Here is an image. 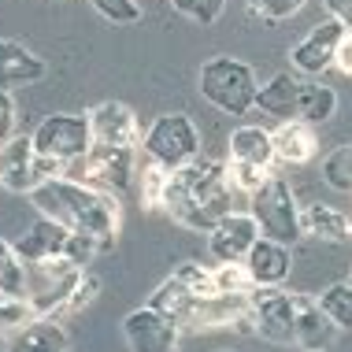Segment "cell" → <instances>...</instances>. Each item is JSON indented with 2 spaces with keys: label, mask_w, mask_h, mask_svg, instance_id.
<instances>
[{
  "label": "cell",
  "mask_w": 352,
  "mask_h": 352,
  "mask_svg": "<svg viewBox=\"0 0 352 352\" xmlns=\"http://www.w3.org/2000/svg\"><path fill=\"white\" fill-rule=\"evenodd\" d=\"M89 4L97 8L100 19H108V23H119V26L138 23V19H141V4H138V0H89Z\"/></svg>",
  "instance_id": "cell-36"
},
{
  "label": "cell",
  "mask_w": 352,
  "mask_h": 352,
  "mask_svg": "<svg viewBox=\"0 0 352 352\" xmlns=\"http://www.w3.org/2000/svg\"><path fill=\"white\" fill-rule=\"evenodd\" d=\"M178 334H182V327L148 304L134 308L122 319V338H126L130 352H175Z\"/></svg>",
  "instance_id": "cell-12"
},
{
  "label": "cell",
  "mask_w": 352,
  "mask_h": 352,
  "mask_svg": "<svg viewBox=\"0 0 352 352\" xmlns=\"http://www.w3.org/2000/svg\"><path fill=\"white\" fill-rule=\"evenodd\" d=\"M116 241H104V237H93V234H71L67 249H63V256L74 263V267L85 271V263H93L100 252H108Z\"/></svg>",
  "instance_id": "cell-31"
},
{
  "label": "cell",
  "mask_w": 352,
  "mask_h": 352,
  "mask_svg": "<svg viewBox=\"0 0 352 352\" xmlns=\"http://www.w3.org/2000/svg\"><path fill=\"white\" fill-rule=\"evenodd\" d=\"M82 267H74L67 256H56V260H41L26 267V300L34 304L37 319H52L63 304L71 300V293L82 282Z\"/></svg>",
  "instance_id": "cell-8"
},
{
  "label": "cell",
  "mask_w": 352,
  "mask_h": 352,
  "mask_svg": "<svg viewBox=\"0 0 352 352\" xmlns=\"http://www.w3.org/2000/svg\"><path fill=\"white\" fill-rule=\"evenodd\" d=\"M300 352H327V349H300Z\"/></svg>",
  "instance_id": "cell-41"
},
{
  "label": "cell",
  "mask_w": 352,
  "mask_h": 352,
  "mask_svg": "<svg viewBox=\"0 0 352 352\" xmlns=\"http://www.w3.org/2000/svg\"><path fill=\"white\" fill-rule=\"evenodd\" d=\"M322 4H327L330 19H338L345 30H352V0H322Z\"/></svg>",
  "instance_id": "cell-39"
},
{
  "label": "cell",
  "mask_w": 352,
  "mask_h": 352,
  "mask_svg": "<svg viewBox=\"0 0 352 352\" xmlns=\"http://www.w3.org/2000/svg\"><path fill=\"white\" fill-rule=\"evenodd\" d=\"M97 293H100V278H97V274H82V282H78V289H74L71 293V300L67 304H63V308L60 311H56V322H60V319H67V316H78V311H85V308H89V304L93 300H97Z\"/></svg>",
  "instance_id": "cell-33"
},
{
  "label": "cell",
  "mask_w": 352,
  "mask_h": 352,
  "mask_svg": "<svg viewBox=\"0 0 352 352\" xmlns=\"http://www.w3.org/2000/svg\"><path fill=\"white\" fill-rule=\"evenodd\" d=\"M175 352H178V349H175Z\"/></svg>",
  "instance_id": "cell-43"
},
{
  "label": "cell",
  "mask_w": 352,
  "mask_h": 352,
  "mask_svg": "<svg viewBox=\"0 0 352 352\" xmlns=\"http://www.w3.org/2000/svg\"><path fill=\"white\" fill-rule=\"evenodd\" d=\"M141 152L152 164L178 170L193 160H201V134H197L193 119L182 116V111H170V116H160L148 126L145 141H141Z\"/></svg>",
  "instance_id": "cell-7"
},
{
  "label": "cell",
  "mask_w": 352,
  "mask_h": 352,
  "mask_svg": "<svg viewBox=\"0 0 352 352\" xmlns=\"http://www.w3.org/2000/svg\"><path fill=\"white\" fill-rule=\"evenodd\" d=\"M249 322L252 334L274 345H297V308H293V293L278 285H256L249 293Z\"/></svg>",
  "instance_id": "cell-10"
},
{
  "label": "cell",
  "mask_w": 352,
  "mask_h": 352,
  "mask_svg": "<svg viewBox=\"0 0 352 352\" xmlns=\"http://www.w3.org/2000/svg\"><path fill=\"white\" fill-rule=\"evenodd\" d=\"M226 167H230V186H234V189H241L245 197H252L256 189H260V186L271 178V170L252 167V164H234V160H230Z\"/></svg>",
  "instance_id": "cell-37"
},
{
  "label": "cell",
  "mask_w": 352,
  "mask_h": 352,
  "mask_svg": "<svg viewBox=\"0 0 352 352\" xmlns=\"http://www.w3.org/2000/svg\"><path fill=\"white\" fill-rule=\"evenodd\" d=\"M63 175H67V164L37 156L30 134H15L12 141L0 145V186L12 189V193L30 197L37 186H45L49 178H63Z\"/></svg>",
  "instance_id": "cell-6"
},
{
  "label": "cell",
  "mask_w": 352,
  "mask_h": 352,
  "mask_svg": "<svg viewBox=\"0 0 352 352\" xmlns=\"http://www.w3.org/2000/svg\"><path fill=\"white\" fill-rule=\"evenodd\" d=\"M71 241V230H63L60 223H52V219H37V223L26 230L15 245L19 260L30 267V263H41V260H56V256H63V249H67Z\"/></svg>",
  "instance_id": "cell-17"
},
{
  "label": "cell",
  "mask_w": 352,
  "mask_h": 352,
  "mask_svg": "<svg viewBox=\"0 0 352 352\" xmlns=\"http://www.w3.org/2000/svg\"><path fill=\"white\" fill-rule=\"evenodd\" d=\"M230 160L234 164H252V167H271L274 160V141L271 130L263 126H241L230 134Z\"/></svg>",
  "instance_id": "cell-22"
},
{
  "label": "cell",
  "mask_w": 352,
  "mask_h": 352,
  "mask_svg": "<svg viewBox=\"0 0 352 352\" xmlns=\"http://www.w3.org/2000/svg\"><path fill=\"white\" fill-rule=\"evenodd\" d=\"M197 293L189 289V285H182L170 274L167 282H160V289L152 293V300H148V308H156V311H164L167 319H175L178 327L186 330V322H189V316H193V308H197Z\"/></svg>",
  "instance_id": "cell-23"
},
{
  "label": "cell",
  "mask_w": 352,
  "mask_h": 352,
  "mask_svg": "<svg viewBox=\"0 0 352 352\" xmlns=\"http://www.w3.org/2000/svg\"><path fill=\"white\" fill-rule=\"evenodd\" d=\"M322 182L338 193H352V145H338L322 160Z\"/></svg>",
  "instance_id": "cell-27"
},
{
  "label": "cell",
  "mask_w": 352,
  "mask_h": 352,
  "mask_svg": "<svg viewBox=\"0 0 352 352\" xmlns=\"http://www.w3.org/2000/svg\"><path fill=\"white\" fill-rule=\"evenodd\" d=\"M256 108L282 122H308V126H322L334 119L338 111V93L322 82H308L293 71H278L267 85H260Z\"/></svg>",
  "instance_id": "cell-3"
},
{
  "label": "cell",
  "mask_w": 352,
  "mask_h": 352,
  "mask_svg": "<svg viewBox=\"0 0 352 352\" xmlns=\"http://www.w3.org/2000/svg\"><path fill=\"white\" fill-rule=\"evenodd\" d=\"M0 293L8 297H26V263L19 260L15 245L0 237Z\"/></svg>",
  "instance_id": "cell-26"
},
{
  "label": "cell",
  "mask_w": 352,
  "mask_h": 352,
  "mask_svg": "<svg viewBox=\"0 0 352 352\" xmlns=\"http://www.w3.org/2000/svg\"><path fill=\"white\" fill-rule=\"evenodd\" d=\"M197 85H201V97L208 104H215L226 116H245V111L256 108V97H260V85H256V74L249 63L230 60V56H215L208 60L201 74H197Z\"/></svg>",
  "instance_id": "cell-4"
},
{
  "label": "cell",
  "mask_w": 352,
  "mask_h": 352,
  "mask_svg": "<svg viewBox=\"0 0 352 352\" xmlns=\"http://www.w3.org/2000/svg\"><path fill=\"white\" fill-rule=\"evenodd\" d=\"M300 226H304V234L322 237V241H334V245H341V241H349V237H352V223L338 212V208H330V204L304 208V212H300Z\"/></svg>",
  "instance_id": "cell-24"
},
{
  "label": "cell",
  "mask_w": 352,
  "mask_h": 352,
  "mask_svg": "<svg viewBox=\"0 0 352 352\" xmlns=\"http://www.w3.org/2000/svg\"><path fill=\"white\" fill-rule=\"evenodd\" d=\"M49 74V63L30 52L23 41L0 37V93H12L19 85H34Z\"/></svg>",
  "instance_id": "cell-16"
},
{
  "label": "cell",
  "mask_w": 352,
  "mask_h": 352,
  "mask_svg": "<svg viewBox=\"0 0 352 352\" xmlns=\"http://www.w3.org/2000/svg\"><path fill=\"white\" fill-rule=\"evenodd\" d=\"M260 223L245 212H230L226 219H219L215 230L208 234V252L219 263H245V256L252 252V245L260 241Z\"/></svg>",
  "instance_id": "cell-14"
},
{
  "label": "cell",
  "mask_w": 352,
  "mask_h": 352,
  "mask_svg": "<svg viewBox=\"0 0 352 352\" xmlns=\"http://www.w3.org/2000/svg\"><path fill=\"white\" fill-rule=\"evenodd\" d=\"M319 308L327 311V319L338 330H352V285L349 282H334L319 293Z\"/></svg>",
  "instance_id": "cell-25"
},
{
  "label": "cell",
  "mask_w": 352,
  "mask_h": 352,
  "mask_svg": "<svg viewBox=\"0 0 352 352\" xmlns=\"http://www.w3.org/2000/svg\"><path fill=\"white\" fill-rule=\"evenodd\" d=\"M252 289L256 285L245 263H219L215 267V293H252Z\"/></svg>",
  "instance_id": "cell-32"
},
{
  "label": "cell",
  "mask_w": 352,
  "mask_h": 352,
  "mask_svg": "<svg viewBox=\"0 0 352 352\" xmlns=\"http://www.w3.org/2000/svg\"><path fill=\"white\" fill-rule=\"evenodd\" d=\"M167 178L170 170L145 160V167H141V204L145 208H164V193H167Z\"/></svg>",
  "instance_id": "cell-29"
},
{
  "label": "cell",
  "mask_w": 352,
  "mask_h": 352,
  "mask_svg": "<svg viewBox=\"0 0 352 352\" xmlns=\"http://www.w3.org/2000/svg\"><path fill=\"white\" fill-rule=\"evenodd\" d=\"M15 138V104L12 93H0V145Z\"/></svg>",
  "instance_id": "cell-38"
},
{
  "label": "cell",
  "mask_w": 352,
  "mask_h": 352,
  "mask_svg": "<svg viewBox=\"0 0 352 352\" xmlns=\"http://www.w3.org/2000/svg\"><path fill=\"white\" fill-rule=\"evenodd\" d=\"M245 4H249V15H252V19H260V23L274 26V23L293 19L304 4H308V0H245Z\"/></svg>",
  "instance_id": "cell-30"
},
{
  "label": "cell",
  "mask_w": 352,
  "mask_h": 352,
  "mask_svg": "<svg viewBox=\"0 0 352 352\" xmlns=\"http://www.w3.org/2000/svg\"><path fill=\"white\" fill-rule=\"evenodd\" d=\"M30 204L41 212V219H52L71 234H93L104 241H116L122 226V208L116 193L82 186L74 178H49L30 193Z\"/></svg>",
  "instance_id": "cell-2"
},
{
  "label": "cell",
  "mask_w": 352,
  "mask_h": 352,
  "mask_svg": "<svg viewBox=\"0 0 352 352\" xmlns=\"http://www.w3.org/2000/svg\"><path fill=\"white\" fill-rule=\"evenodd\" d=\"M252 204V219L260 223V234L271 237V241L278 245H293L300 241L304 226H300V208H297V197H293V189L285 178L271 175L267 182H263L256 193L249 197Z\"/></svg>",
  "instance_id": "cell-5"
},
{
  "label": "cell",
  "mask_w": 352,
  "mask_h": 352,
  "mask_svg": "<svg viewBox=\"0 0 352 352\" xmlns=\"http://www.w3.org/2000/svg\"><path fill=\"white\" fill-rule=\"evenodd\" d=\"M230 167L215 164V160H193V164L170 170L164 208L170 212L175 223L186 230L212 234L219 219L230 215Z\"/></svg>",
  "instance_id": "cell-1"
},
{
  "label": "cell",
  "mask_w": 352,
  "mask_h": 352,
  "mask_svg": "<svg viewBox=\"0 0 352 352\" xmlns=\"http://www.w3.org/2000/svg\"><path fill=\"white\" fill-rule=\"evenodd\" d=\"M175 278L182 285H189L197 297H212L215 293V267H204V263H182L175 271Z\"/></svg>",
  "instance_id": "cell-35"
},
{
  "label": "cell",
  "mask_w": 352,
  "mask_h": 352,
  "mask_svg": "<svg viewBox=\"0 0 352 352\" xmlns=\"http://www.w3.org/2000/svg\"><path fill=\"white\" fill-rule=\"evenodd\" d=\"M245 267H249L252 285H282L293 271V256L289 245H278L271 237H260L252 245V252L245 256Z\"/></svg>",
  "instance_id": "cell-18"
},
{
  "label": "cell",
  "mask_w": 352,
  "mask_h": 352,
  "mask_svg": "<svg viewBox=\"0 0 352 352\" xmlns=\"http://www.w3.org/2000/svg\"><path fill=\"white\" fill-rule=\"evenodd\" d=\"M349 285H352V274H349Z\"/></svg>",
  "instance_id": "cell-42"
},
{
  "label": "cell",
  "mask_w": 352,
  "mask_h": 352,
  "mask_svg": "<svg viewBox=\"0 0 352 352\" xmlns=\"http://www.w3.org/2000/svg\"><path fill=\"white\" fill-rule=\"evenodd\" d=\"M341 37H345V26H341L338 19L319 23L300 45H293V52H289L293 74H300V78H319L322 71H330V67H334V56H338Z\"/></svg>",
  "instance_id": "cell-13"
},
{
  "label": "cell",
  "mask_w": 352,
  "mask_h": 352,
  "mask_svg": "<svg viewBox=\"0 0 352 352\" xmlns=\"http://www.w3.org/2000/svg\"><path fill=\"white\" fill-rule=\"evenodd\" d=\"M34 319H37V311L26 297H8V293H0V334H15V330L30 327Z\"/></svg>",
  "instance_id": "cell-28"
},
{
  "label": "cell",
  "mask_w": 352,
  "mask_h": 352,
  "mask_svg": "<svg viewBox=\"0 0 352 352\" xmlns=\"http://www.w3.org/2000/svg\"><path fill=\"white\" fill-rule=\"evenodd\" d=\"M293 308H297V345L300 349H327L334 338V322L319 308V297L311 293H293Z\"/></svg>",
  "instance_id": "cell-19"
},
{
  "label": "cell",
  "mask_w": 352,
  "mask_h": 352,
  "mask_svg": "<svg viewBox=\"0 0 352 352\" xmlns=\"http://www.w3.org/2000/svg\"><path fill=\"white\" fill-rule=\"evenodd\" d=\"M170 8H175L178 15H186V19H193V23H201V26H212L215 19L223 15L226 0H170Z\"/></svg>",
  "instance_id": "cell-34"
},
{
  "label": "cell",
  "mask_w": 352,
  "mask_h": 352,
  "mask_svg": "<svg viewBox=\"0 0 352 352\" xmlns=\"http://www.w3.org/2000/svg\"><path fill=\"white\" fill-rule=\"evenodd\" d=\"M134 160H138V148L93 141L89 152H85L78 164H71L67 170L74 175V182H82V186L104 189V193H122V189L130 186V178H134Z\"/></svg>",
  "instance_id": "cell-9"
},
{
  "label": "cell",
  "mask_w": 352,
  "mask_h": 352,
  "mask_svg": "<svg viewBox=\"0 0 352 352\" xmlns=\"http://www.w3.org/2000/svg\"><path fill=\"white\" fill-rule=\"evenodd\" d=\"M34 148L37 156L60 160V164H78L93 145L89 116H45L34 130Z\"/></svg>",
  "instance_id": "cell-11"
},
{
  "label": "cell",
  "mask_w": 352,
  "mask_h": 352,
  "mask_svg": "<svg viewBox=\"0 0 352 352\" xmlns=\"http://www.w3.org/2000/svg\"><path fill=\"white\" fill-rule=\"evenodd\" d=\"M89 130H93V141H100V145L138 148L141 141L134 108L122 100H100L97 108H89Z\"/></svg>",
  "instance_id": "cell-15"
},
{
  "label": "cell",
  "mask_w": 352,
  "mask_h": 352,
  "mask_svg": "<svg viewBox=\"0 0 352 352\" xmlns=\"http://www.w3.org/2000/svg\"><path fill=\"white\" fill-rule=\"evenodd\" d=\"M334 67L341 74H352V30H345V37H341L338 56H334Z\"/></svg>",
  "instance_id": "cell-40"
},
{
  "label": "cell",
  "mask_w": 352,
  "mask_h": 352,
  "mask_svg": "<svg viewBox=\"0 0 352 352\" xmlns=\"http://www.w3.org/2000/svg\"><path fill=\"white\" fill-rule=\"evenodd\" d=\"M4 349L8 352H71V341H67V330L56 319H34L30 327L15 330Z\"/></svg>",
  "instance_id": "cell-20"
},
{
  "label": "cell",
  "mask_w": 352,
  "mask_h": 352,
  "mask_svg": "<svg viewBox=\"0 0 352 352\" xmlns=\"http://www.w3.org/2000/svg\"><path fill=\"white\" fill-rule=\"evenodd\" d=\"M271 141H274V160L289 167H300L316 156V134H311L308 122H282L278 130H271Z\"/></svg>",
  "instance_id": "cell-21"
}]
</instances>
